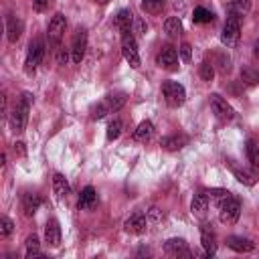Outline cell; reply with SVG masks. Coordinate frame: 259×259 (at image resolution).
<instances>
[{"instance_id":"obj_1","label":"cell","mask_w":259,"mask_h":259,"mask_svg":"<svg viewBox=\"0 0 259 259\" xmlns=\"http://www.w3.org/2000/svg\"><path fill=\"white\" fill-rule=\"evenodd\" d=\"M30 105H32V93L24 91V93H22V97H20V101L14 105V109H12V113H10V127H12L16 134L24 132L26 121H28Z\"/></svg>"},{"instance_id":"obj_2","label":"cell","mask_w":259,"mask_h":259,"mask_svg":"<svg viewBox=\"0 0 259 259\" xmlns=\"http://www.w3.org/2000/svg\"><path fill=\"white\" fill-rule=\"evenodd\" d=\"M239 36H241V18L235 14H227V22L221 32V42L227 49H233V47H237Z\"/></svg>"},{"instance_id":"obj_3","label":"cell","mask_w":259,"mask_h":259,"mask_svg":"<svg viewBox=\"0 0 259 259\" xmlns=\"http://www.w3.org/2000/svg\"><path fill=\"white\" fill-rule=\"evenodd\" d=\"M239 214H241V200L237 196L231 194V196H227V198H223L219 202V219H221V223L233 225V223H237Z\"/></svg>"},{"instance_id":"obj_4","label":"cell","mask_w":259,"mask_h":259,"mask_svg":"<svg viewBox=\"0 0 259 259\" xmlns=\"http://www.w3.org/2000/svg\"><path fill=\"white\" fill-rule=\"evenodd\" d=\"M162 95H164V101L170 107H180L186 101V91L176 81H164L162 83Z\"/></svg>"},{"instance_id":"obj_5","label":"cell","mask_w":259,"mask_h":259,"mask_svg":"<svg viewBox=\"0 0 259 259\" xmlns=\"http://www.w3.org/2000/svg\"><path fill=\"white\" fill-rule=\"evenodd\" d=\"M121 53H123V59H125L134 69H138V67L142 65L140 53H138V45H136V38H134L132 30L121 32Z\"/></svg>"},{"instance_id":"obj_6","label":"cell","mask_w":259,"mask_h":259,"mask_svg":"<svg viewBox=\"0 0 259 259\" xmlns=\"http://www.w3.org/2000/svg\"><path fill=\"white\" fill-rule=\"evenodd\" d=\"M42 57H45V45H42V40H40V38H34V40H30V45H28V51H26L24 71H26V73H34V71H36V67L40 65Z\"/></svg>"},{"instance_id":"obj_7","label":"cell","mask_w":259,"mask_h":259,"mask_svg":"<svg viewBox=\"0 0 259 259\" xmlns=\"http://www.w3.org/2000/svg\"><path fill=\"white\" fill-rule=\"evenodd\" d=\"M65 28H67V20H65V16L61 12H57L51 18L49 26H47V38H49V45L51 47H59L61 45V38L65 34Z\"/></svg>"},{"instance_id":"obj_8","label":"cell","mask_w":259,"mask_h":259,"mask_svg":"<svg viewBox=\"0 0 259 259\" xmlns=\"http://www.w3.org/2000/svg\"><path fill=\"white\" fill-rule=\"evenodd\" d=\"M208 101H210V109H212V113L221 119V121H231L233 117H235V109L227 103V99H223L219 93H212L210 97H208Z\"/></svg>"},{"instance_id":"obj_9","label":"cell","mask_w":259,"mask_h":259,"mask_svg":"<svg viewBox=\"0 0 259 259\" xmlns=\"http://www.w3.org/2000/svg\"><path fill=\"white\" fill-rule=\"evenodd\" d=\"M87 51V30L85 28H77L73 42H71V59L73 63H81Z\"/></svg>"},{"instance_id":"obj_10","label":"cell","mask_w":259,"mask_h":259,"mask_svg":"<svg viewBox=\"0 0 259 259\" xmlns=\"http://www.w3.org/2000/svg\"><path fill=\"white\" fill-rule=\"evenodd\" d=\"M156 63H158L162 69H166V71H176V69H178V53H176V49H172V47H162V51H160L158 57H156Z\"/></svg>"},{"instance_id":"obj_11","label":"cell","mask_w":259,"mask_h":259,"mask_svg":"<svg viewBox=\"0 0 259 259\" xmlns=\"http://www.w3.org/2000/svg\"><path fill=\"white\" fill-rule=\"evenodd\" d=\"M200 243L204 247V255L206 257H212L217 253V235L210 229V225H206V223L200 227Z\"/></svg>"},{"instance_id":"obj_12","label":"cell","mask_w":259,"mask_h":259,"mask_svg":"<svg viewBox=\"0 0 259 259\" xmlns=\"http://www.w3.org/2000/svg\"><path fill=\"white\" fill-rule=\"evenodd\" d=\"M125 231L132 233V235H144L146 229H148V219L144 212H134L127 221H125Z\"/></svg>"},{"instance_id":"obj_13","label":"cell","mask_w":259,"mask_h":259,"mask_svg":"<svg viewBox=\"0 0 259 259\" xmlns=\"http://www.w3.org/2000/svg\"><path fill=\"white\" fill-rule=\"evenodd\" d=\"M164 251L168 253V255H172V257H190L192 253L188 251V245H186V241L184 239H168L166 243H164Z\"/></svg>"},{"instance_id":"obj_14","label":"cell","mask_w":259,"mask_h":259,"mask_svg":"<svg viewBox=\"0 0 259 259\" xmlns=\"http://www.w3.org/2000/svg\"><path fill=\"white\" fill-rule=\"evenodd\" d=\"M45 241L51 247H59L61 245V227L57 219H49L45 225Z\"/></svg>"},{"instance_id":"obj_15","label":"cell","mask_w":259,"mask_h":259,"mask_svg":"<svg viewBox=\"0 0 259 259\" xmlns=\"http://www.w3.org/2000/svg\"><path fill=\"white\" fill-rule=\"evenodd\" d=\"M227 247H231V249L237 251V253H249V251L255 249V243H253L251 239L231 235V237H227Z\"/></svg>"},{"instance_id":"obj_16","label":"cell","mask_w":259,"mask_h":259,"mask_svg":"<svg viewBox=\"0 0 259 259\" xmlns=\"http://www.w3.org/2000/svg\"><path fill=\"white\" fill-rule=\"evenodd\" d=\"M125 101H127V95H125L123 91L107 93V95H105V99H103V103H105L107 111H119V109L125 105Z\"/></svg>"},{"instance_id":"obj_17","label":"cell","mask_w":259,"mask_h":259,"mask_svg":"<svg viewBox=\"0 0 259 259\" xmlns=\"http://www.w3.org/2000/svg\"><path fill=\"white\" fill-rule=\"evenodd\" d=\"M53 190H55V196H57L59 200H63V198H67V196L71 194V186H69L67 178H65L61 172H57V174L53 176Z\"/></svg>"},{"instance_id":"obj_18","label":"cell","mask_w":259,"mask_h":259,"mask_svg":"<svg viewBox=\"0 0 259 259\" xmlns=\"http://www.w3.org/2000/svg\"><path fill=\"white\" fill-rule=\"evenodd\" d=\"M206 210H208V194H206V192L194 194V198H192V202H190V212H192L194 217H204Z\"/></svg>"},{"instance_id":"obj_19","label":"cell","mask_w":259,"mask_h":259,"mask_svg":"<svg viewBox=\"0 0 259 259\" xmlns=\"http://www.w3.org/2000/svg\"><path fill=\"white\" fill-rule=\"evenodd\" d=\"M20 34H22V20L10 14L6 18V36L10 42H16L20 38Z\"/></svg>"},{"instance_id":"obj_20","label":"cell","mask_w":259,"mask_h":259,"mask_svg":"<svg viewBox=\"0 0 259 259\" xmlns=\"http://www.w3.org/2000/svg\"><path fill=\"white\" fill-rule=\"evenodd\" d=\"M40 202H42L40 196L34 194V192H26V194H22V210H24V214H26V217H32V214L38 210Z\"/></svg>"},{"instance_id":"obj_21","label":"cell","mask_w":259,"mask_h":259,"mask_svg":"<svg viewBox=\"0 0 259 259\" xmlns=\"http://www.w3.org/2000/svg\"><path fill=\"white\" fill-rule=\"evenodd\" d=\"M95 200H97L95 188H93V186H85V188L81 190V196H79L77 206H79V210H87V208H91V206L95 204Z\"/></svg>"},{"instance_id":"obj_22","label":"cell","mask_w":259,"mask_h":259,"mask_svg":"<svg viewBox=\"0 0 259 259\" xmlns=\"http://www.w3.org/2000/svg\"><path fill=\"white\" fill-rule=\"evenodd\" d=\"M186 142H188L186 136L174 134V136H166V138H162V140H160V146H162L164 150H180V148L186 146Z\"/></svg>"},{"instance_id":"obj_23","label":"cell","mask_w":259,"mask_h":259,"mask_svg":"<svg viewBox=\"0 0 259 259\" xmlns=\"http://www.w3.org/2000/svg\"><path fill=\"white\" fill-rule=\"evenodd\" d=\"M152 136H154V123L150 119L142 121L134 132V140L136 142H148V140H152Z\"/></svg>"},{"instance_id":"obj_24","label":"cell","mask_w":259,"mask_h":259,"mask_svg":"<svg viewBox=\"0 0 259 259\" xmlns=\"http://www.w3.org/2000/svg\"><path fill=\"white\" fill-rule=\"evenodd\" d=\"M26 259H45V255L40 253V243L36 235H30L26 239Z\"/></svg>"},{"instance_id":"obj_25","label":"cell","mask_w":259,"mask_h":259,"mask_svg":"<svg viewBox=\"0 0 259 259\" xmlns=\"http://www.w3.org/2000/svg\"><path fill=\"white\" fill-rule=\"evenodd\" d=\"M245 154H247V160L251 162V166L259 168V144L253 138H249L245 142Z\"/></svg>"},{"instance_id":"obj_26","label":"cell","mask_w":259,"mask_h":259,"mask_svg":"<svg viewBox=\"0 0 259 259\" xmlns=\"http://www.w3.org/2000/svg\"><path fill=\"white\" fill-rule=\"evenodd\" d=\"M132 22H134V14H132L127 8H123V10L117 12V16H115V26H117L121 32L132 30Z\"/></svg>"},{"instance_id":"obj_27","label":"cell","mask_w":259,"mask_h":259,"mask_svg":"<svg viewBox=\"0 0 259 259\" xmlns=\"http://www.w3.org/2000/svg\"><path fill=\"white\" fill-rule=\"evenodd\" d=\"M241 83H245L247 87H253L259 83V69L255 67H243L241 69Z\"/></svg>"},{"instance_id":"obj_28","label":"cell","mask_w":259,"mask_h":259,"mask_svg":"<svg viewBox=\"0 0 259 259\" xmlns=\"http://www.w3.org/2000/svg\"><path fill=\"white\" fill-rule=\"evenodd\" d=\"M251 10V0H231L229 4V14H235L239 18H243V14H247Z\"/></svg>"},{"instance_id":"obj_29","label":"cell","mask_w":259,"mask_h":259,"mask_svg":"<svg viewBox=\"0 0 259 259\" xmlns=\"http://www.w3.org/2000/svg\"><path fill=\"white\" fill-rule=\"evenodd\" d=\"M231 168H233V174H235V178H237L239 182H243V184H247V186H253V184L257 182V174H255V172L241 170V168H237V166H233V164H231Z\"/></svg>"},{"instance_id":"obj_30","label":"cell","mask_w":259,"mask_h":259,"mask_svg":"<svg viewBox=\"0 0 259 259\" xmlns=\"http://www.w3.org/2000/svg\"><path fill=\"white\" fill-rule=\"evenodd\" d=\"M212 20H214V14H212L210 10H206V8H202V6L194 8V12H192V22H196V24H206V22H212Z\"/></svg>"},{"instance_id":"obj_31","label":"cell","mask_w":259,"mask_h":259,"mask_svg":"<svg viewBox=\"0 0 259 259\" xmlns=\"http://www.w3.org/2000/svg\"><path fill=\"white\" fill-rule=\"evenodd\" d=\"M164 30H166L168 36H178V34L182 32V22H180V18H176V16L166 18V22H164Z\"/></svg>"},{"instance_id":"obj_32","label":"cell","mask_w":259,"mask_h":259,"mask_svg":"<svg viewBox=\"0 0 259 259\" xmlns=\"http://www.w3.org/2000/svg\"><path fill=\"white\" fill-rule=\"evenodd\" d=\"M166 0H142V10L148 12V14H158L162 12Z\"/></svg>"},{"instance_id":"obj_33","label":"cell","mask_w":259,"mask_h":259,"mask_svg":"<svg viewBox=\"0 0 259 259\" xmlns=\"http://www.w3.org/2000/svg\"><path fill=\"white\" fill-rule=\"evenodd\" d=\"M121 127H123V123H121V119H111L109 123H107V140H117L119 138V134H121Z\"/></svg>"},{"instance_id":"obj_34","label":"cell","mask_w":259,"mask_h":259,"mask_svg":"<svg viewBox=\"0 0 259 259\" xmlns=\"http://www.w3.org/2000/svg\"><path fill=\"white\" fill-rule=\"evenodd\" d=\"M14 229V223L8 219V217H0V237L6 239Z\"/></svg>"},{"instance_id":"obj_35","label":"cell","mask_w":259,"mask_h":259,"mask_svg":"<svg viewBox=\"0 0 259 259\" xmlns=\"http://www.w3.org/2000/svg\"><path fill=\"white\" fill-rule=\"evenodd\" d=\"M198 73H200V79H202V81H212V77H214V67H212L210 63H202Z\"/></svg>"},{"instance_id":"obj_36","label":"cell","mask_w":259,"mask_h":259,"mask_svg":"<svg viewBox=\"0 0 259 259\" xmlns=\"http://www.w3.org/2000/svg\"><path fill=\"white\" fill-rule=\"evenodd\" d=\"M206 194H208L212 200H217V202H221L223 198L231 196V192H229V190H225V188H210V190H206Z\"/></svg>"},{"instance_id":"obj_37","label":"cell","mask_w":259,"mask_h":259,"mask_svg":"<svg viewBox=\"0 0 259 259\" xmlns=\"http://www.w3.org/2000/svg\"><path fill=\"white\" fill-rule=\"evenodd\" d=\"M217 63H219V71H221V73H229V71H231V61H229L227 55L217 53Z\"/></svg>"},{"instance_id":"obj_38","label":"cell","mask_w":259,"mask_h":259,"mask_svg":"<svg viewBox=\"0 0 259 259\" xmlns=\"http://www.w3.org/2000/svg\"><path fill=\"white\" fill-rule=\"evenodd\" d=\"M105 113H109V111H107V107H105V103H103V101L91 107V119H101Z\"/></svg>"},{"instance_id":"obj_39","label":"cell","mask_w":259,"mask_h":259,"mask_svg":"<svg viewBox=\"0 0 259 259\" xmlns=\"http://www.w3.org/2000/svg\"><path fill=\"white\" fill-rule=\"evenodd\" d=\"M146 217H148L150 221H154V223H160V221L164 219V210H160L158 206H150V208L146 210Z\"/></svg>"},{"instance_id":"obj_40","label":"cell","mask_w":259,"mask_h":259,"mask_svg":"<svg viewBox=\"0 0 259 259\" xmlns=\"http://www.w3.org/2000/svg\"><path fill=\"white\" fill-rule=\"evenodd\" d=\"M178 53H180L182 61H186V63L192 59V49H190V45H188V42H182V45H180V49H178Z\"/></svg>"},{"instance_id":"obj_41","label":"cell","mask_w":259,"mask_h":259,"mask_svg":"<svg viewBox=\"0 0 259 259\" xmlns=\"http://www.w3.org/2000/svg\"><path fill=\"white\" fill-rule=\"evenodd\" d=\"M47 6H49V0H32V8H34L36 12L47 10Z\"/></svg>"},{"instance_id":"obj_42","label":"cell","mask_w":259,"mask_h":259,"mask_svg":"<svg viewBox=\"0 0 259 259\" xmlns=\"http://www.w3.org/2000/svg\"><path fill=\"white\" fill-rule=\"evenodd\" d=\"M67 59H69V53H67L65 49H59V53H57V63H59V65H65Z\"/></svg>"},{"instance_id":"obj_43","label":"cell","mask_w":259,"mask_h":259,"mask_svg":"<svg viewBox=\"0 0 259 259\" xmlns=\"http://www.w3.org/2000/svg\"><path fill=\"white\" fill-rule=\"evenodd\" d=\"M14 152H16V156H26V146H24V142H16V144H14Z\"/></svg>"},{"instance_id":"obj_44","label":"cell","mask_w":259,"mask_h":259,"mask_svg":"<svg viewBox=\"0 0 259 259\" xmlns=\"http://www.w3.org/2000/svg\"><path fill=\"white\" fill-rule=\"evenodd\" d=\"M253 57H255V59H259V38L253 42Z\"/></svg>"},{"instance_id":"obj_45","label":"cell","mask_w":259,"mask_h":259,"mask_svg":"<svg viewBox=\"0 0 259 259\" xmlns=\"http://www.w3.org/2000/svg\"><path fill=\"white\" fill-rule=\"evenodd\" d=\"M136 26H138L140 34H146V26H144V22H142V20H138V22H136Z\"/></svg>"},{"instance_id":"obj_46","label":"cell","mask_w":259,"mask_h":259,"mask_svg":"<svg viewBox=\"0 0 259 259\" xmlns=\"http://www.w3.org/2000/svg\"><path fill=\"white\" fill-rule=\"evenodd\" d=\"M93 2H97V4H107L109 0H93Z\"/></svg>"}]
</instances>
